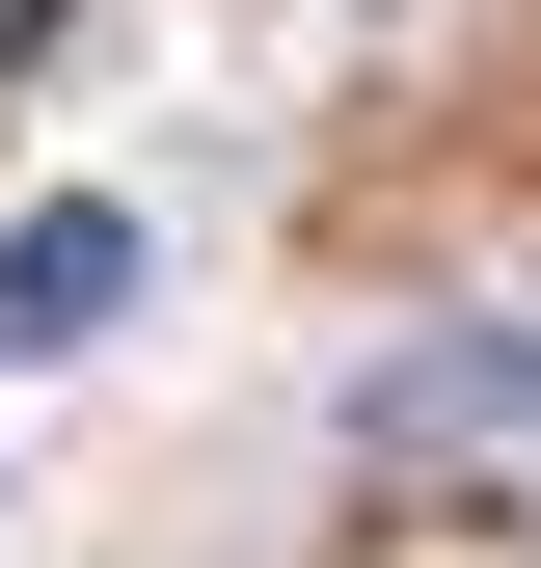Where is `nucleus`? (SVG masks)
<instances>
[{
	"instance_id": "f257e3e1",
	"label": "nucleus",
	"mask_w": 541,
	"mask_h": 568,
	"mask_svg": "<svg viewBox=\"0 0 541 568\" xmlns=\"http://www.w3.org/2000/svg\"><path fill=\"white\" fill-rule=\"evenodd\" d=\"M135 298V217H0V352H82Z\"/></svg>"
},
{
	"instance_id": "f03ea898",
	"label": "nucleus",
	"mask_w": 541,
	"mask_h": 568,
	"mask_svg": "<svg viewBox=\"0 0 541 568\" xmlns=\"http://www.w3.org/2000/svg\"><path fill=\"white\" fill-rule=\"evenodd\" d=\"M488 406H541V325H488V352H406V379H379V434L433 460V434H488Z\"/></svg>"
}]
</instances>
